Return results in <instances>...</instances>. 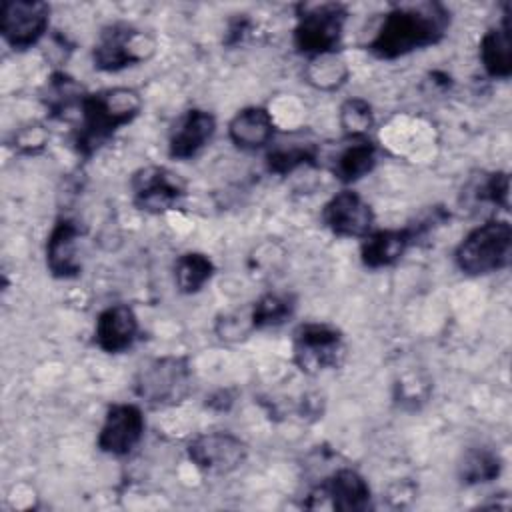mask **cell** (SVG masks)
Wrapping results in <instances>:
<instances>
[{"label": "cell", "mask_w": 512, "mask_h": 512, "mask_svg": "<svg viewBox=\"0 0 512 512\" xmlns=\"http://www.w3.org/2000/svg\"><path fill=\"white\" fill-rule=\"evenodd\" d=\"M214 264L202 252H186L174 264V282L182 294H196L212 278Z\"/></svg>", "instance_id": "obj_22"}, {"label": "cell", "mask_w": 512, "mask_h": 512, "mask_svg": "<svg viewBox=\"0 0 512 512\" xmlns=\"http://www.w3.org/2000/svg\"><path fill=\"white\" fill-rule=\"evenodd\" d=\"M186 452L190 462L198 470L222 476L234 472L244 464L248 456V446L232 432H206L190 440Z\"/></svg>", "instance_id": "obj_11"}, {"label": "cell", "mask_w": 512, "mask_h": 512, "mask_svg": "<svg viewBox=\"0 0 512 512\" xmlns=\"http://www.w3.org/2000/svg\"><path fill=\"white\" fill-rule=\"evenodd\" d=\"M322 222L340 238H364L372 232V206L354 190H340L322 208Z\"/></svg>", "instance_id": "obj_12"}, {"label": "cell", "mask_w": 512, "mask_h": 512, "mask_svg": "<svg viewBox=\"0 0 512 512\" xmlns=\"http://www.w3.org/2000/svg\"><path fill=\"white\" fill-rule=\"evenodd\" d=\"M414 242V236L410 228H398V230H376L364 236V242L360 246V260L368 268H386L396 264L410 244Z\"/></svg>", "instance_id": "obj_17"}, {"label": "cell", "mask_w": 512, "mask_h": 512, "mask_svg": "<svg viewBox=\"0 0 512 512\" xmlns=\"http://www.w3.org/2000/svg\"><path fill=\"white\" fill-rule=\"evenodd\" d=\"M298 24L294 28V46L310 58L336 52L342 40L348 8L338 2L300 6Z\"/></svg>", "instance_id": "obj_6"}, {"label": "cell", "mask_w": 512, "mask_h": 512, "mask_svg": "<svg viewBox=\"0 0 512 512\" xmlns=\"http://www.w3.org/2000/svg\"><path fill=\"white\" fill-rule=\"evenodd\" d=\"M480 60L488 76L508 78L512 74V32L508 6L502 20L492 26L480 40Z\"/></svg>", "instance_id": "obj_19"}, {"label": "cell", "mask_w": 512, "mask_h": 512, "mask_svg": "<svg viewBox=\"0 0 512 512\" xmlns=\"http://www.w3.org/2000/svg\"><path fill=\"white\" fill-rule=\"evenodd\" d=\"M130 188L134 206L150 214L172 210L186 194L184 180L164 166H144L136 170Z\"/></svg>", "instance_id": "obj_8"}, {"label": "cell", "mask_w": 512, "mask_h": 512, "mask_svg": "<svg viewBox=\"0 0 512 512\" xmlns=\"http://www.w3.org/2000/svg\"><path fill=\"white\" fill-rule=\"evenodd\" d=\"M370 486L352 468H340L322 480L306 500V508H332L338 512H362L370 508Z\"/></svg>", "instance_id": "obj_10"}, {"label": "cell", "mask_w": 512, "mask_h": 512, "mask_svg": "<svg viewBox=\"0 0 512 512\" xmlns=\"http://www.w3.org/2000/svg\"><path fill=\"white\" fill-rule=\"evenodd\" d=\"M142 110V98L132 88H106L86 94L80 106V130L76 148L90 156L104 146L116 130L130 124Z\"/></svg>", "instance_id": "obj_2"}, {"label": "cell", "mask_w": 512, "mask_h": 512, "mask_svg": "<svg viewBox=\"0 0 512 512\" xmlns=\"http://www.w3.org/2000/svg\"><path fill=\"white\" fill-rule=\"evenodd\" d=\"M252 330H254V326H252L250 308L224 314V316L218 318V322H216V334H218L222 340H230V342H236V340L248 336Z\"/></svg>", "instance_id": "obj_29"}, {"label": "cell", "mask_w": 512, "mask_h": 512, "mask_svg": "<svg viewBox=\"0 0 512 512\" xmlns=\"http://www.w3.org/2000/svg\"><path fill=\"white\" fill-rule=\"evenodd\" d=\"M348 74H350L348 64L338 52L314 56L306 66V80L318 90L340 88L346 82Z\"/></svg>", "instance_id": "obj_23"}, {"label": "cell", "mask_w": 512, "mask_h": 512, "mask_svg": "<svg viewBox=\"0 0 512 512\" xmlns=\"http://www.w3.org/2000/svg\"><path fill=\"white\" fill-rule=\"evenodd\" d=\"M50 22V6L40 0H4L0 32L8 46L26 50L38 44Z\"/></svg>", "instance_id": "obj_9"}, {"label": "cell", "mask_w": 512, "mask_h": 512, "mask_svg": "<svg viewBox=\"0 0 512 512\" xmlns=\"http://www.w3.org/2000/svg\"><path fill=\"white\" fill-rule=\"evenodd\" d=\"M228 136L240 150H258L274 136V120L262 106H248L234 114L228 124Z\"/></svg>", "instance_id": "obj_18"}, {"label": "cell", "mask_w": 512, "mask_h": 512, "mask_svg": "<svg viewBox=\"0 0 512 512\" xmlns=\"http://www.w3.org/2000/svg\"><path fill=\"white\" fill-rule=\"evenodd\" d=\"M192 388V368L182 356H162L144 364L134 378V392L152 406L180 404Z\"/></svg>", "instance_id": "obj_4"}, {"label": "cell", "mask_w": 512, "mask_h": 512, "mask_svg": "<svg viewBox=\"0 0 512 512\" xmlns=\"http://www.w3.org/2000/svg\"><path fill=\"white\" fill-rule=\"evenodd\" d=\"M292 350L296 366L310 376L340 368L346 360V344L340 330L322 322L300 324L292 338Z\"/></svg>", "instance_id": "obj_7"}, {"label": "cell", "mask_w": 512, "mask_h": 512, "mask_svg": "<svg viewBox=\"0 0 512 512\" xmlns=\"http://www.w3.org/2000/svg\"><path fill=\"white\" fill-rule=\"evenodd\" d=\"M376 166V148L364 138H350V144L336 156L332 172L340 182H356Z\"/></svg>", "instance_id": "obj_20"}, {"label": "cell", "mask_w": 512, "mask_h": 512, "mask_svg": "<svg viewBox=\"0 0 512 512\" xmlns=\"http://www.w3.org/2000/svg\"><path fill=\"white\" fill-rule=\"evenodd\" d=\"M512 226L506 220H488L470 230L454 252V260L464 274L484 276L510 264Z\"/></svg>", "instance_id": "obj_3"}, {"label": "cell", "mask_w": 512, "mask_h": 512, "mask_svg": "<svg viewBox=\"0 0 512 512\" xmlns=\"http://www.w3.org/2000/svg\"><path fill=\"white\" fill-rule=\"evenodd\" d=\"M476 198L482 202H490L496 208L508 210L510 206V176L506 172H492L486 180L476 188Z\"/></svg>", "instance_id": "obj_28"}, {"label": "cell", "mask_w": 512, "mask_h": 512, "mask_svg": "<svg viewBox=\"0 0 512 512\" xmlns=\"http://www.w3.org/2000/svg\"><path fill=\"white\" fill-rule=\"evenodd\" d=\"M294 308H296V302L290 294H278V292L264 294L250 306L252 326L254 330L280 326L294 314Z\"/></svg>", "instance_id": "obj_24"}, {"label": "cell", "mask_w": 512, "mask_h": 512, "mask_svg": "<svg viewBox=\"0 0 512 512\" xmlns=\"http://www.w3.org/2000/svg\"><path fill=\"white\" fill-rule=\"evenodd\" d=\"M316 160V146L314 144H290V146H278L268 152L266 164L268 170L274 174H288L304 164H314Z\"/></svg>", "instance_id": "obj_26"}, {"label": "cell", "mask_w": 512, "mask_h": 512, "mask_svg": "<svg viewBox=\"0 0 512 512\" xmlns=\"http://www.w3.org/2000/svg\"><path fill=\"white\" fill-rule=\"evenodd\" d=\"M96 344L108 354L128 350L138 336V318L128 304H114L100 312L96 320Z\"/></svg>", "instance_id": "obj_16"}, {"label": "cell", "mask_w": 512, "mask_h": 512, "mask_svg": "<svg viewBox=\"0 0 512 512\" xmlns=\"http://www.w3.org/2000/svg\"><path fill=\"white\" fill-rule=\"evenodd\" d=\"M338 120L348 138H364L374 124V112L364 98H348L340 106Z\"/></svg>", "instance_id": "obj_27"}, {"label": "cell", "mask_w": 512, "mask_h": 512, "mask_svg": "<svg viewBox=\"0 0 512 512\" xmlns=\"http://www.w3.org/2000/svg\"><path fill=\"white\" fill-rule=\"evenodd\" d=\"M144 428V414L136 404H114L104 416L96 444L106 454L126 456L142 440Z\"/></svg>", "instance_id": "obj_13"}, {"label": "cell", "mask_w": 512, "mask_h": 512, "mask_svg": "<svg viewBox=\"0 0 512 512\" xmlns=\"http://www.w3.org/2000/svg\"><path fill=\"white\" fill-rule=\"evenodd\" d=\"M502 472V458L486 446L468 448L458 462V476L464 484L492 482Z\"/></svg>", "instance_id": "obj_21"}, {"label": "cell", "mask_w": 512, "mask_h": 512, "mask_svg": "<svg viewBox=\"0 0 512 512\" xmlns=\"http://www.w3.org/2000/svg\"><path fill=\"white\" fill-rule=\"evenodd\" d=\"M48 140V134L44 130V126L40 124H30V126H24L16 138H14V146L24 152V154H36L44 148Z\"/></svg>", "instance_id": "obj_30"}, {"label": "cell", "mask_w": 512, "mask_h": 512, "mask_svg": "<svg viewBox=\"0 0 512 512\" xmlns=\"http://www.w3.org/2000/svg\"><path fill=\"white\" fill-rule=\"evenodd\" d=\"M82 88L74 82V78L66 76L64 72H56L48 80V92L44 96L46 108L52 116H64L72 106H82L84 100Z\"/></svg>", "instance_id": "obj_25"}, {"label": "cell", "mask_w": 512, "mask_h": 512, "mask_svg": "<svg viewBox=\"0 0 512 512\" xmlns=\"http://www.w3.org/2000/svg\"><path fill=\"white\" fill-rule=\"evenodd\" d=\"M80 228L70 218L56 220L46 242V266L54 278H76L82 270L78 258Z\"/></svg>", "instance_id": "obj_15"}, {"label": "cell", "mask_w": 512, "mask_h": 512, "mask_svg": "<svg viewBox=\"0 0 512 512\" xmlns=\"http://www.w3.org/2000/svg\"><path fill=\"white\" fill-rule=\"evenodd\" d=\"M216 118L214 114L192 108L184 112L170 130L168 154L176 160H188L196 156L214 136Z\"/></svg>", "instance_id": "obj_14"}, {"label": "cell", "mask_w": 512, "mask_h": 512, "mask_svg": "<svg viewBox=\"0 0 512 512\" xmlns=\"http://www.w3.org/2000/svg\"><path fill=\"white\" fill-rule=\"evenodd\" d=\"M450 26V12L438 2L398 4L382 20L368 50L380 60H394L440 42Z\"/></svg>", "instance_id": "obj_1"}, {"label": "cell", "mask_w": 512, "mask_h": 512, "mask_svg": "<svg viewBox=\"0 0 512 512\" xmlns=\"http://www.w3.org/2000/svg\"><path fill=\"white\" fill-rule=\"evenodd\" d=\"M154 52L156 40L148 32L128 22H112L102 28L92 50V60L98 70L118 72L150 60Z\"/></svg>", "instance_id": "obj_5"}]
</instances>
